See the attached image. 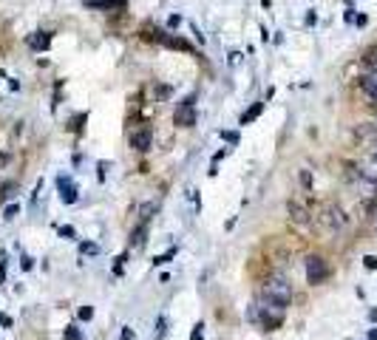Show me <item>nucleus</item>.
Returning a JSON list of instances; mask_svg holds the SVG:
<instances>
[{
  "label": "nucleus",
  "instance_id": "nucleus-1",
  "mask_svg": "<svg viewBox=\"0 0 377 340\" xmlns=\"http://www.w3.org/2000/svg\"><path fill=\"white\" fill-rule=\"evenodd\" d=\"M261 295H267V298H272V301H278V304L287 306L292 301V287L284 278H270L267 284H264Z\"/></svg>",
  "mask_w": 377,
  "mask_h": 340
},
{
  "label": "nucleus",
  "instance_id": "nucleus-2",
  "mask_svg": "<svg viewBox=\"0 0 377 340\" xmlns=\"http://www.w3.org/2000/svg\"><path fill=\"white\" fill-rule=\"evenodd\" d=\"M321 221H324V227H329V230H343L346 221H349V216H346L338 204H324V207H321Z\"/></svg>",
  "mask_w": 377,
  "mask_h": 340
},
{
  "label": "nucleus",
  "instance_id": "nucleus-3",
  "mask_svg": "<svg viewBox=\"0 0 377 340\" xmlns=\"http://www.w3.org/2000/svg\"><path fill=\"white\" fill-rule=\"evenodd\" d=\"M326 275H329V267L321 255H309L307 258V281L309 284H324Z\"/></svg>",
  "mask_w": 377,
  "mask_h": 340
},
{
  "label": "nucleus",
  "instance_id": "nucleus-4",
  "mask_svg": "<svg viewBox=\"0 0 377 340\" xmlns=\"http://www.w3.org/2000/svg\"><path fill=\"white\" fill-rule=\"evenodd\" d=\"M173 122L179 125V128H193L196 125V108H193V96H187L179 108H176L173 113Z\"/></svg>",
  "mask_w": 377,
  "mask_h": 340
},
{
  "label": "nucleus",
  "instance_id": "nucleus-5",
  "mask_svg": "<svg viewBox=\"0 0 377 340\" xmlns=\"http://www.w3.org/2000/svg\"><path fill=\"white\" fill-rule=\"evenodd\" d=\"M57 190H60L62 204H74V201L79 199V190H77V184H74L71 176H57Z\"/></svg>",
  "mask_w": 377,
  "mask_h": 340
},
{
  "label": "nucleus",
  "instance_id": "nucleus-6",
  "mask_svg": "<svg viewBox=\"0 0 377 340\" xmlns=\"http://www.w3.org/2000/svg\"><path fill=\"white\" fill-rule=\"evenodd\" d=\"M150 145H153V133H150V128H139V131L131 133V148H133V150L148 153Z\"/></svg>",
  "mask_w": 377,
  "mask_h": 340
},
{
  "label": "nucleus",
  "instance_id": "nucleus-7",
  "mask_svg": "<svg viewBox=\"0 0 377 340\" xmlns=\"http://www.w3.org/2000/svg\"><path fill=\"white\" fill-rule=\"evenodd\" d=\"M148 227H150V221H139V227L131 233V247L133 250H142V247H145V241H148Z\"/></svg>",
  "mask_w": 377,
  "mask_h": 340
},
{
  "label": "nucleus",
  "instance_id": "nucleus-8",
  "mask_svg": "<svg viewBox=\"0 0 377 340\" xmlns=\"http://www.w3.org/2000/svg\"><path fill=\"white\" fill-rule=\"evenodd\" d=\"M287 210H290V218L295 221V224H309V210L304 207V204H298V201H290V204H287Z\"/></svg>",
  "mask_w": 377,
  "mask_h": 340
},
{
  "label": "nucleus",
  "instance_id": "nucleus-9",
  "mask_svg": "<svg viewBox=\"0 0 377 340\" xmlns=\"http://www.w3.org/2000/svg\"><path fill=\"white\" fill-rule=\"evenodd\" d=\"M48 45H51V34L48 31H34L28 37V48H34V51H45Z\"/></svg>",
  "mask_w": 377,
  "mask_h": 340
},
{
  "label": "nucleus",
  "instance_id": "nucleus-10",
  "mask_svg": "<svg viewBox=\"0 0 377 340\" xmlns=\"http://www.w3.org/2000/svg\"><path fill=\"white\" fill-rule=\"evenodd\" d=\"M360 88L372 102H377V77H360Z\"/></svg>",
  "mask_w": 377,
  "mask_h": 340
},
{
  "label": "nucleus",
  "instance_id": "nucleus-11",
  "mask_svg": "<svg viewBox=\"0 0 377 340\" xmlns=\"http://www.w3.org/2000/svg\"><path fill=\"white\" fill-rule=\"evenodd\" d=\"M360 142H375L377 139V125H360L358 131H355Z\"/></svg>",
  "mask_w": 377,
  "mask_h": 340
},
{
  "label": "nucleus",
  "instance_id": "nucleus-12",
  "mask_svg": "<svg viewBox=\"0 0 377 340\" xmlns=\"http://www.w3.org/2000/svg\"><path fill=\"white\" fill-rule=\"evenodd\" d=\"M88 9H122L125 0H91V3H85Z\"/></svg>",
  "mask_w": 377,
  "mask_h": 340
},
{
  "label": "nucleus",
  "instance_id": "nucleus-13",
  "mask_svg": "<svg viewBox=\"0 0 377 340\" xmlns=\"http://www.w3.org/2000/svg\"><path fill=\"white\" fill-rule=\"evenodd\" d=\"M261 111H264V102H255L250 111H244L241 113V125H250V122H255L258 116H261Z\"/></svg>",
  "mask_w": 377,
  "mask_h": 340
},
{
  "label": "nucleus",
  "instance_id": "nucleus-14",
  "mask_svg": "<svg viewBox=\"0 0 377 340\" xmlns=\"http://www.w3.org/2000/svg\"><path fill=\"white\" fill-rule=\"evenodd\" d=\"M159 40L165 45H170V48H182V51H190V45L184 43V40H179V37H170V34H159Z\"/></svg>",
  "mask_w": 377,
  "mask_h": 340
},
{
  "label": "nucleus",
  "instance_id": "nucleus-15",
  "mask_svg": "<svg viewBox=\"0 0 377 340\" xmlns=\"http://www.w3.org/2000/svg\"><path fill=\"white\" fill-rule=\"evenodd\" d=\"M167 335V318L165 315H159L156 318V332H153V340H165Z\"/></svg>",
  "mask_w": 377,
  "mask_h": 340
},
{
  "label": "nucleus",
  "instance_id": "nucleus-16",
  "mask_svg": "<svg viewBox=\"0 0 377 340\" xmlns=\"http://www.w3.org/2000/svg\"><path fill=\"white\" fill-rule=\"evenodd\" d=\"M156 210H159V204H156V201H150V204H145V207L139 210V213H142V216H139V221H150V216H153Z\"/></svg>",
  "mask_w": 377,
  "mask_h": 340
},
{
  "label": "nucleus",
  "instance_id": "nucleus-17",
  "mask_svg": "<svg viewBox=\"0 0 377 340\" xmlns=\"http://www.w3.org/2000/svg\"><path fill=\"white\" fill-rule=\"evenodd\" d=\"M14 190H17V184H14V182H6L3 187H0V201L11 199V196H14Z\"/></svg>",
  "mask_w": 377,
  "mask_h": 340
},
{
  "label": "nucleus",
  "instance_id": "nucleus-18",
  "mask_svg": "<svg viewBox=\"0 0 377 340\" xmlns=\"http://www.w3.org/2000/svg\"><path fill=\"white\" fill-rule=\"evenodd\" d=\"M79 253H82V255H97L99 253V244H94V241H82V244H79Z\"/></svg>",
  "mask_w": 377,
  "mask_h": 340
},
{
  "label": "nucleus",
  "instance_id": "nucleus-19",
  "mask_svg": "<svg viewBox=\"0 0 377 340\" xmlns=\"http://www.w3.org/2000/svg\"><path fill=\"white\" fill-rule=\"evenodd\" d=\"M0 284H6V250H0Z\"/></svg>",
  "mask_w": 377,
  "mask_h": 340
},
{
  "label": "nucleus",
  "instance_id": "nucleus-20",
  "mask_svg": "<svg viewBox=\"0 0 377 340\" xmlns=\"http://www.w3.org/2000/svg\"><path fill=\"white\" fill-rule=\"evenodd\" d=\"M173 255H176V250H167L165 255H159V258H153V264H156V267H162V264H167L170 258H173Z\"/></svg>",
  "mask_w": 377,
  "mask_h": 340
},
{
  "label": "nucleus",
  "instance_id": "nucleus-21",
  "mask_svg": "<svg viewBox=\"0 0 377 340\" xmlns=\"http://www.w3.org/2000/svg\"><path fill=\"white\" fill-rule=\"evenodd\" d=\"M17 213H20V204H9V207H6V213H3V218H6V221H11Z\"/></svg>",
  "mask_w": 377,
  "mask_h": 340
},
{
  "label": "nucleus",
  "instance_id": "nucleus-22",
  "mask_svg": "<svg viewBox=\"0 0 377 340\" xmlns=\"http://www.w3.org/2000/svg\"><path fill=\"white\" fill-rule=\"evenodd\" d=\"M298 179H301V184H304L307 190L312 187V173H309V170H301V176H298Z\"/></svg>",
  "mask_w": 377,
  "mask_h": 340
},
{
  "label": "nucleus",
  "instance_id": "nucleus-23",
  "mask_svg": "<svg viewBox=\"0 0 377 340\" xmlns=\"http://www.w3.org/2000/svg\"><path fill=\"white\" fill-rule=\"evenodd\" d=\"M94 318V306H82L79 309V321H91Z\"/></svg>",
  "mask_w": 377,
  "mask_h": 340
},
{
  "label": "nucleus",
  "instance_id": "nucleus-24",
  "mask_svg": "<svg viewBox=\"0 0 377 340\" xmlns=\"http://www.w3.org/2000/svg\"><path fill=\"white\" fill-rule=\"evenodd\" d=\"M221 139H227L230 145H238V133L236 131H221Z\"/></svg>",
  "mask_w": 377,
  "mask_h": 340
},
{
  "label": "nucleus",
  "instance_id": "nucleus-25",
  "mask_svg": "<svg viewBox=\"0 0 377 340\" xmlns=\"http://www.w3.org/2000/svg\"><path fill=\"white\" fill-rule=\"evenodd\" d=\"M65 340H82V338H79V332L74 326H65Z\"/></svg>",
  "mask_w": 377,
  "mask_h": 340
},
{
  "label": "nucleus",
  "instance_id": "nucleus-26",
  "mask_svg": "<svg viewBox=\"0 0 377 340\" xmlns=\"http://www.w3.org/2000/svg\"><path fill=\"white\" fill-rule=\"evenodd\" d=\"M363 267H366V270H377V258L375 255H366V258H363Z\"/></svg>",
  "mask_w": 377,
  "mask_h": 340
},
{
  "label": "nucleus",
  "instance_id": "nucleus-27",
  "mask_svg": "<svg viewBox=\"0 0 377 340\" xmlns=\"http://www.w3.org/2000/svg\"><path fill=\"white\" fill-rule=\"evenodd\" d=\"M202 329H204L202 323H196V326H193V332H190V340H204V338H202Z\"/></svg>",
  "mask_w": 377,
  "mask_h": 340
},
{
  "label": "nucleus",
  "instance_id": "nucleus-28",
  "mask_svg": "<svg viewBox=\"0 0 377 340\" xmlns=\"http://www.w3.org/2000/svg\"><path fill=\"white\" fill-rule=\"evenodd\" d=\"M60 236H62V238H74L77 233H74V227H68V224H65V227H60Z\"/></svg>",
  "mask_w": 377,
  "mask_h": 340
},
{
  "label": "nucleus",
  "instance_id": "nucleus-29",
  "mask_svg": "<svg viewBox=\"0 0 377 340\" xmlns=\"http://www.w3.org/2000/svg\"><path fill=\"white\" fill-rule=\"evenodd\" d=\"M133 338V329L131 326H122V335H119V340H131Z\"/></svg>",
  "mask_w": 377,
  "mask_h": 340
},
{
  "label": "nucleus",
  "instance_id": "nucleus-30",
  "mask_svg": "<svg viewBox=\"0 0 377 340\" xmlns=\"http://www.w3.org/2000/svg\"><path fill=\"white\" fill-rule=\"evenodd\" d=\"M179 23H182V17H179V14H173V17L167 20V26H170V28H176V26H179Z\"/></svg>",
  "mask_w": 377,
  "mask_h": 340
},
{
  "label": "nucleus",
  "instance_id": "nucleus-31",
  "mask_svg": "<svg viewBox=\"0 0 377 340\" xmlns=\"http://www.w3.org/2000/svg\"><path fill=\"white\" fill-rule=\"evenodd\" d=\"M238 62H241V54L233 51V54H230V65H238Z\"/></svg>",
  "mask_w": 377,
  "mask_h": 340
},
{
  "label": "nucleus",
  "instance_id": "nucleus-32",
  "mask_svg": "<svg viewBox=\"0 0 377 340\" xmlns=\"http://www.w3.org/2000/svg\"><path fill=\"white\" fill-rule=\"evenodd\" d=\"M159 96H162V99H167V96H170V88L162 85V88H159Z\"/></svg>",
  "mask_w": 377,
  "mask_h": 340
},
{
  "label": "nucleus",
  "instance_id": "nucleus-33",
  "mask_svg": "<svg viewBox=\"0 0 377 340\" xmlns=\"http://www.w3.org/2000/svg\"><path fill=\"white\" fill-rule=\"evenodd\" d=\"M355 23H358V26H366L369 20H366V14H358V17H355Z\"/></svg>",
  "mask_w": 377,
  "mask_h": 340
},
{
  "label": "nucleus",
  "instance_id": "nucleus-34",
  "mask_svg": "<svg viewBox=\"0 0 377 340\" xmlns=\"http://www.w3.org/2000/svg\"><path fill=\"white\" fill-rule=\"evenodd\" d=\"M369 321L377 323V309H369Z\"/></svg>",
  "mask_w": 377,
  "mask_h": 340
},
{
  "label": "nucleus",
  "instance_id": "nucleus-35",
  "mask_svg": "<svg viewBox=\"0 0 377 340\" xmlns=\"http://www.w3.org/2000/svg\"><path fill=\"white\" fill-rule=\"evenodd\" d=\"M369 340H377V329H369Z\"/></svg>",
  "mask_w": 377,
  "mask_h": 340
},
{
  "label": "nucleus",
  "instance_id": "nucleus-36",
  "mask_svg": "<svg viewBox=\"0 0 377 340\" xmlns=\"http://www.w3.org/2000/svg\"><path fill=\"white\" fill-rule=\"evenodd\" d=\"M375 162H377V153H375Z\"/></svg>",
  "mask_w": 377,
  "mask_h": 340
}]
</instances>
